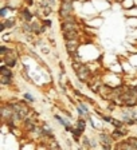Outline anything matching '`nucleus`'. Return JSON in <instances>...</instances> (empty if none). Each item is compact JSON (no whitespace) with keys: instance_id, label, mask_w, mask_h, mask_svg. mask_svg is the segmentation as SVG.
Masks as SVG:
<instances>
[{"instance_id":"f03ea898","label":"nucleus","mask_w":137,"mask_h":150,"mask_svg":"<svg viewBox=\"0 0 137 150\" xmlns=\"http://www.w3.org/2000/svg\"><path fill=\"white\" fill-rule=\"evenodd\" d=\"M77 70H78V76H79V79H86V76H87V70L86 67H78V64H77Z\"/></svg>"},{"instance_id":"6e6552de","label":"nucleus","mask_w":137,"mask_h":150,"mask_svg":"<svg viewBox=\"0 0 137 150\" xmlns=\"http://www.w3.org/2000/svg\"><path fill=\"white\" fill-rule=\"evenodd\" d=\"M23 15H24V17H26L27 20H28V19H31V15L28 14V11H24V12H23Z\"/></svg>"},{"instance_id":"1a4fd4ad","label":"nucleus","mask_w":137,"mask_h":150,"mask_svg":"<svg viewBox=\"0 0 137 150\" xmlns=\"http://www.w3.org/2000/svg\"><path fill=\"white\" fill-rule=\"evenodd\" d=\"M5 14H7V8H3L2 11H0V15H2V16H4Z\"/></svg>"},{"instance_id":"39448f33","label":"nucleus","mask_w":137,"mask_h":150,"mask_svg":"<svg viewBox=\"0 0 137 150\" xmlns=\"http://www.w3.org/2000/svg\"><path fill=\"white\" fill-rule=\"evenodd\" d=\"M0 73H2V75H7V76H12V74H11V71L10 70H7V67H3L0 68Z\"/></svg>"},{"instance_id":"0eeeda50","label":"nucleus","mask_w":137,"mask_h":150,"mask_svg":"<svg viewBox=\"0 0 137 150\" xmlns=\"http://www.w3.org/2000/svg\"><path fill=\"white\" fill-rule=\"evenodd\" d=\"M2 82L3 83H10L11 82V76L7 78V75H2Z\"/></svg>"},{"instance_id":"7ed1b4c3","label":"nucleus","mask_w":137,"mask_h":150,"mask_svg":"<svg viewBox=\"0 0 137 150\" xmlns=\"http://www.w3.org/2000/svg\"><path fill=\"white\" fill-rule=\"evenodd\" d=\"M77 48H78V44H77V42H73V40H70L69 43H67V50L70 52H74Z\"/></svg>"},{"instance_id":"9d476101","label":"nucleus","mask_w":137,"mask_h":150,"mask_svg":"<svg viewBox=\"0 0 137 150\" xmlns=\"http://www.w3.org/2000/svg\"><path fill=\"white\" fill-rule=\"evenodd\" d=\"M5 26H7V27H12V26H14V22H10V20H8V22H7V24H5Z\"/></svg>"},{"instance_id":"f8f14e48","label":"nucleus","mask_w":137,"mask_h":150,"mask_svg":"<svg viewBox=\"0 0 137 150\" xmlns=\"http://www.w3.org/2000/svg\"><path fill=\"white\" fill-rule=\"evenodd\" d=\"M78 126H79V129H81V130H83V121H79Z\"/></svg>"},{"instance_id":"423d86ee","label":"nucleus","mask_w":137,"mask_h":150,"mask_svg":"<svg viewBox=\"0 0 137 150\" xmlns=\"http://www.w3.org/2000/svg\"><path fill=\"white\" fill-rule=\"evenodd\" d=\"M62 27H63V29H66V31H67V29H74L75 24H74V23H65Z\"/></svg>"},{"instance_id":"ddd939ff","label":"nucleus","mask_w":137,"mask_h":150,"mask_svg":"<svg viewBox=\"0 0 137 150\" xmlns=\"http://www.w3.org/2000/svg\"><path fill=\"white\" fill-rule=\"evenodd\" d=\"M0 52H2V55H3V54L5 52V47H2V48H0Z\"/></svg>"},{"instance_id":"9b49d317","label":"nucleus","mask_w":137,"mask_h":150,"mask_svg":"<svg viewBox=\"0 0 137 150\" xmlns=\"http://www.w3.org/2000/svg\"><path fill=\"white\" fill-rule=\"evenodd\" d=\"M26 98L28 99V101H34V98L31 97V95H30V94H26Z\"/></svg>"},{"instance_id":"20e7f679","label":"nucleus","mask_w":137,"mask_h":150,"mask_svg":"<svg viewBox=\"0 0 137 150\" xmlns=\"http://www.w3.org/2000/svg\"><path fill=\"white\" fill-rule=\"evenodd\" d=\"M65 36H66V39H67V40H73V39H75L77 34H75V31H73V29H71V31L66 32V35H65Z\"/></svg>"},{"instance_id":"f257e3e1","label":"nucleus","mask_w":137,"mask_h":150,"mask_svg":"<svg viewBox=\"0 0 137 150\" xmlns=\"http://www.w3.org/2000/svg\"><path fill=\"white\" fill-rule=\"evenodd\" d=\"M71 8H73V5H71V2L70 0H66L63 4H62V9H61V12L63 16H69L70 12H71Z\"/></svg>"}]
</instances>
